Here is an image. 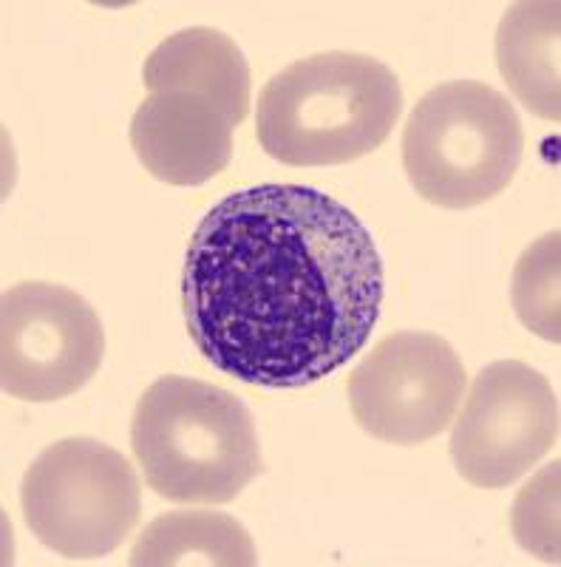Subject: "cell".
Segmentation results:
<instances>
[{
  "mask_svg": "<svg viewBox=\"0 0 561 567\" xmlns=\"http://www.w3.org/2000/svg\"><path fill=\"white\" fill-rule=\"evenodd\" d=\"M187 336L261 389H303L361 352L383 307L368 227L307 185L230 194L194 230L181 272Z\"/></svg>",
  "mask_w": 561,
  "mask_h": 567,
  "instance_id": "6da1fadb",
  "label": "cell"
},
{
  "mask_svg": "<svg viewBox=\"0 0 561 567\" xmlns=\"http://www.w3.org/2000/svg\"><path fill=\"white\" fill-rule=\"evenodd\" d=\"M401 114V80L386 63L326 52L287 65L261 89L256 134L290 168H326L383 148Z\"/></svg>",
  "mask_w": 561,
  "mask_h": 567,
  "instance_id": "7a4b0ae2",
  "label": "cell"
},
{
  "mask_svg": "<svg viewBox=\"0 0 561 567\" xmlns=\"http://www.w3.org/2000/svg\"><path fill=\"white\" fill-rule=\"evenodd\" d=\"M131 449L154 494L176 505H227L264 471L250 409L227 389L181 374L145 389Z\"/></svg>",
  "mask_w": 561,
  "mask_h": 567,
  "instance_id": "3957f363",
  "label": "cell"
},
{
  "mask_svg": "<svg viewBox=\"0 0 561 567\" xmlns=\"http://www.w3.org/2000/svg\"><path fill=\"white\" fill-rule=\"evenodd\" d=\"M524 131L502 91L451 80L414 105L403 128V168L426 202L448 210L477 207L513 182Z\"/></svg>",
  "mask_w": 561,
  "mask_h": 567,
  "instance_id": "277c9868",
  "label": "cell"
},
{
  "mask_svg": "<svg viewBox=\"0 0 561 567\" xmlns=\"http://www.w3.org/2000/svg\"><path fill=\"white\" fill-rule=\"evenodd\" d=\"M20 508L40 545L72 561L114 554L143 516V485L123 454L91 437H65L29 465Z\"/></svg>",
  "mask_w": 561,
  "mask_h": 567,
  "instance_id": "5b68a950",
  "label": "cell"
},
{
  "mask_svg": "<svg viewBox=\"0 0 561 567\" xmlns=\"http://www.w3.org/2000/svg\"><path fill=\"white\" fill-rule=\"evenodd\" d=\"M105 329L97 310L69 287L18 284L0 307V386L9 398L54 403L100 372Z\"/></svg>",
  "mask_w": 561,
  "mask_h": 567,
  "instance_id": "8992f818",
  "label": "cell"
},
{
  "mask_svg": "<svg viewBox=\"0 0 561 567\" xmlns=\"http://www.w3.org/2000/svg\"><path fill=\"white\" fill-rule=\"evenodd\" d=\"M463 358L434 332H394L349 374V406L381 443L419 445L451 425L465 398Z\"/></svg>",
  "mask_w": 561,
  "mask_h": 567,
  "instance_id": "52a82bcc",
  "label": "cell"
},
{
  "mask_svg": "<svg viewBox=\"0 0 561 567\" xmlns=\"http://www.w3.org/2000/svg\"><path fill=\"white\" fill-rule=\"evenodd\" d=\"M559 440V398L542 372L494 361L474 378L451 432L454 468L477 488H508Z\"/></svg>",
  "mask_w": 561,
  "mask_h": 567,
  "instance_id": "ba28073f",
  "label": "cell"
},
{
  "mask_svg": "<svg viewBox=\"0 0 561 567\" xmlns=\"http://www.w3.org/2000/svg\"><path fill=\"white\" fill-rule=\"evenodd\" d=\"M230 116L190 91H154L131 120V148L143 168L176 187L205 185L232 159Z\"/></svg>",
  "mask_w": 561,
  "mask_h": 567,
  "instance_id": "9c48e42d",
  "label": "cell"
},
{
  "mask_svg": "<svg viewBox=\"0 0 561 567\" xmlns=\"http://www.w3.org/2000/svg\"><path fill=\"white\" fill-rule=\"evenodd\" d=\"M145 89L190 91L219 105L232 125L245 123L252 103L250 65L219 29L190 27L156 45L143 69Z\"/></svg>",
  "mask_w": 561,
  "mask_h": 567,
  "instance_id": "30bf717a",
  "label": "cell"
},
{
  "mask_svg": "<svg viewBox=\"0 0 561 567\" xmlns=\"http://www.w3.org/2000/svg\"><path fill=\"white\" fill-rule=\"evenodd\" d=\"M561 7L522 0L508 7L497 29V65L513 97L536 116L561 120Z\"/></svg>",
  "mask_w": 561,
  "mask_h": 567,
  "instance_id": "8fae6325",
  "label": "cell"
},
{
  "mask_svg": "<svg viewBox=\"0 0 561 567\" xmlns=\"http://www.w3.org/2000/svg\"><path fill=\"white\" fill-rule=\"evenodd\" d=\"M128 561L134 567H252L259 556L239 519L219 511H168L145 525Z\"/></svg>",
  "mask_w": 561,
  "mask_h": 567,
  "instance_id": "7c38bea8",
  "label": "cell"
},
{
  "mask_svg": "<svg viewBox=\"0 0 561 567\" xmlns=\"http://www.w3.org/2000/svg\"><path fill=\"white\" fill-rule=\"evenodd\" d=\"M559 230L548 233L530 245L513 267L510 301L519 321L544 341H561L559 321Z\"/></svg>",
  "mask_w": 561,
  "mask_h": 567,
  "instance_id": "4fadbf2b",
  "label": "cell"
},
{
  "mask_svg": "<svg viewBox=\"0 0 561 567\" xmlns=\"http://www.w3.org/2000/svg\"><path fill=\"white\" fill-rule=\"evenodd\" d=\"M513 534L524 550L559 561V463L522 488L513 505Z\"/></svg>",
  "mask_w": 561,
  "mask_h": 567,
  "instance_id": "5bb4252c",
  "label": "cell"
}]
</instances>
